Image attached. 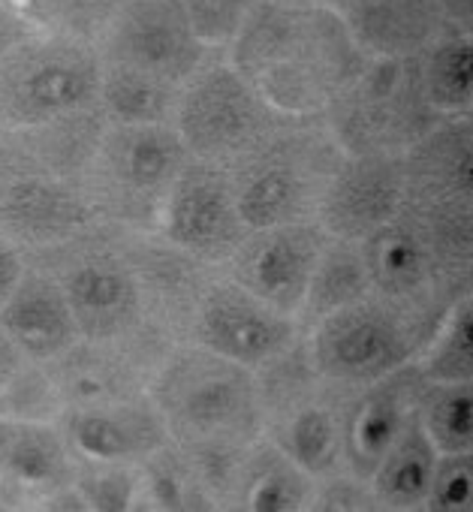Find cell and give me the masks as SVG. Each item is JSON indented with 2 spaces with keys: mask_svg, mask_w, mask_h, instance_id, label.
I'll return each instance as SVG.
<instances>
[{
  "mask_svg": "<svg viewBox=\"0 0 473 512\" xmlns=\"http://www.w3.org/2000/svg\"><path fill=\"white\" fill-rule=\"evenodd\" d=\"M416 419L437 455L473 452V380L425 383Z\"/></svg>",
  "mask_w": 473,
  "mask_h": 512,
  "instance_id": "obj_31",
  "label": "cell"
},
{
  "mask_svg": "<svg viewBox=\"0 0 473 512\" xmlns=\"http://www.w3.org/2000/svg\"><path fill=\"white\" fill-rule=\"evenodd\" d=\"M311 509L317 512H371L377 509L371 485L353 473H329L314 482Z\"/></svg>",
  "mask_w": 473,
  "mask_h": 512,
  "instance_id": "obj_36",
  "label": "cell"
},
{
  "mask_svg": "<svg viewBox=\"0 0 473 512\" xmlns=\"http://www.w3.org/2000/svg\"><path fill=\"white\" fill-rule=\"evenodd\" d=\"M139 503L136 509H214L211 497L178 443H166L136 464Z\"/></svg>",
  "mask_w": 473,
  "mask_h": 512,
  "instance_id": "obj_28",
  "label": "cell"
},
{
  "mask_svg": "<svg viewBox=\"0 0 473 512\" xmlns=\"http://www.w3.org/2000/svg\"><path fill=\"white\" fill-rule=\"evenodd\" d=\"M434 464H437V449L425 437L419 419H413L368 476L377 509H389V512L422 509Z\"/></svg>",
  "mask_w": 473,
  "mask_h": 512,
  "instance_id": "obj_25",
  "label": "cell"
},
{
  "mask_svg": "<svg viewBox=\"0 0 473 512\" xmlns=\"http://www.w3.org/2000/svg\"><path fill=\"white\" fill-rule=\"evenodd\" d=\"M0 329L28 362H52L82 338L58 281L34 260L0 308Z\"/></svg>",
  "mask_w": 473,
  "mask_h": 512,
  "instance_id": "obj_22",
  "label": "cell"
},
{
  "mask_svg": "<svg viewBox=\"0 0 473 512\" xmlns=\"http://www.w3.org/2000/svg\"><path fill=\"white\" fill-rule=\"evenodd\" d=\"M404 205L452 226H473V130L440 118L404 151Z\"/></svg>",
  "mask_w": 473,
  "mask_h": 512,
  "instance_id": "obj_18",
  "label": "cell"
},
{
  "mask_svg": "<svg viewBox=\"0 0 473 512\" xmlns=\"http://www.w3.org/2000/svg\"><path fill=\"white\" fill-rule=\"evenodd\" d=\"M58 425L79 458L139 464L160 446H166L169 428L151 395L70 407L58 416Z\"/></svg>",
  "mask_w": 473,
  "mask_h": 512,
  "instance_id": "obj_21",
  "label": "cell"
},
{
  "mask_svg": "<svg viewBox=\"0 0 473 512\" xmlns=\"http://www.w3.org/2000/svg\"><path fill=\"white\" fill-rule=\"evenodd\" d=\"M28 28H31V25H28L19 13H13L10 7L0 4V58H4V55L13 49V43H16Z\"/></svg>",
  "mask_w": 473,
  "mask_h": 512,
  "instance_id": "obj_39",
  "label": "cell"
},
{
  "mask_svg": "<svg viewBox=\"0 0 473 512\" xmlns=\"http://www.w3.org/2000/svg\"><path fill=\"white\" fill-rule=\"evenodd\" d=\"M314 476L287 458L272 440H254L235 470L226 509L248 512H302L311 509Z\"/></svg>",
  "mask_w": 473,
  "mask_h": 512,
  "instance_id": "obj_24",
  "label": "cell"
},
{
  "mask_svg": "<svg viewBox=\"0 0 473 512\" xmlns=\"http://www.w3.org/2000/svg\"><path fill=\"white\" fill-rule=\"evenodd\" d=\"M226 49L229 64L278 115L290 118L323 115L368 61L341 13L317 0H260Z\"/></svg>",
  "mask_w": 473,
  "mask_h": 512,
  "instance_id": "obj_1",
  "label": "cell"
},
{
  "mask_svg": "<svg viewBox=\"0 0 473 512\" xmlns=\"http://www.w3.org/2000/svg\"><path fill=\"white\" fill-rule=\"evenodd\" d=\"M121 0H37V28L97 43Z\"/></svg>",
  "mask_w": 473,
  "mask_h": 512,
  "instance_id": "obj_33",
  "label": "cell"
},
{
  "mask_svg": "<svg viewBox=\"0 0 473 512\" xmlns=\"http://www.w3.org/2000/svg\"><path fill=\"white\" fill-rule=\"evenodd\" d=\"M473 506V452L437 455L425 512H470Z\"/></svg>",
  "mask_w": 473,
  "mask_h": 512,
  "instance_id": "obj_34",
  "label": "cell"
},
{
  "mask_svg": "<svg viewBox=\"0 0 473 512\" xmlns=\"http://www.w3.org/2000/svg\"><path fill=\"white\" fill-rule=\"evenodd\" d=\"M94 46L103 70L169 88H181L208 58V46L196 37L181 0H121Z\"/></svg>",
  "mask_w": 473,
  "mask_h": 512,
  "instance_id": "obj_13",
  "label": "cell"
},
{
  "mask_svg": "<svg viewBox=\"0 0 473 512\" xmlns=\"http://www.w3.org/2000/svg\"><path fill=\"white\" fill-rule=\"evenodd\" d=\"M91 223L82 172L40 130L0 133V235L37 253Z\"/></svg>",
  "mask_w": 473,
  "mask_h": 512,
  "instance_id": "obj_6",
  "label": "cell"
},
{
  "mask_svg": "<svg viewBox=\"0 0 473 512\" xmlns=\"http://www.w3.org/2000/svg\"><path fill=\"white\" fill-rule=\"evenodd\" d=\"M76 452L55 419L0 413V506L76 509Z\"/></svg>",
  "mask_w": 473,
  "mask_h": 512,
  "instance_id": "obj_16",
  "label": "cell"
},
{
  "mask_svg": "<svg viewBox=\"0 0 473 512\" xmlns=\"http://www.w3.org/2000/svg\"><path fill=\"white\" fill-rule=\"evenodd\" d=\"M365 58H410L440 34L437 0H344L338 10Z\"/></svg>",
  "mask_w": 473,
  "mask_h": 512,
  "instance_id": "obj_23",
  "label": "cell"
},
{
  "mask_svg": "<svg viewBox=\"0 0 473 512\" xmlns=\"http://www.w3.org/2000/svg\"><path fill=\"white\" fill-rule=\"evenodd\" d=\"M25 256L58 281L82 338H124L148 326L124 226L94 220L76 235Z\"/></svg>",
  "mask_w": 473,
  "mask_h": 512,
  "instance_id": "obj_7",
  "label": "cell"
},
{
  "mask_svg": "<svg viewBox=\"0 0 473 512\" xmlns=\"http://www.w3.org/2000/svg\"><path fill=\"white\" fill-rule=\"evenodd\" d=\"M368 290H371V284H368V272H365V263H362L359 241L329 235L326 244H323L320 260H317V269L311 275V284H308L305 302L299 308V317H296L302 335L308 329H314L332 311L362 299Z\"/></svg>",
  "mask_w": 473,
  "mask_h": 512,
  "instance_id": "obj_26",
  "label": "cell"
},
{
  "mask_svg": "<svg viewBox=\"0 0 473 512\" xmlns=\"http://www.w3.org/2000/svg\"><path fill=\"white\" fill-rule=\"evenodd\" d=\"M25 266H28L25 250L16 241H10L7 235H0V308H4L7 299L13 296L19 278L25 275Z\"/></svg>",
  "mask_w": 473,
  "mask_h": 512,
  "instance_id": "obj_37",
  "label": "cell"
},
{
  "mask_svg": "<svg viewBox=\"0 0 473 512\" xmlns=\"http://www.w3.org/2000/svg\"><path fill=\"white\" fill-rule=\"evenodd\" d=\"M437 323L368 290L362 299L323 317L302 341L311 365L326 380L362 389L416 362Z\"/></svg>",
  "mask_w": 473,
  "mask_h": 512,
  "instance_id": "obj_10",
  "label": "cell"
},
{
  "mask_svg": "<svg viewBox=\"0 0 473 512\" xmlns=\"http://www.w3.org/2000/svg\"><path fill=\"white\" fill-rule=\"evenodd\" d=\"M359 250L371 293L434 323L470 293L473 226H452L401 205L359 241Z\"/></svg>",
  "mask_w": 473,
  "mask_h": 512,
  "instance_id": "obj_3",
  "label": "cell"
},
{
  "mask_svg": "<svg viewBox=\"0 0 473 512\" xmlns=\"http://www.w3.org/2000/svg\"><path fill=\"white\" fill-rule=\"evenodd\" d=\"M326 238L317 220L248 229L217 272L296 320Z\"/></svg>",
  "mask_w": 473,
  "mask_h": 512,
  "instance_id": "obj_17",
  "label": "cell"
},
{
  "mask_svg": "<svg viewBox=\"0 0 473 512\" xmlns=\"http://www.w3.org/2000/svg\"><path fill=\"white\" fill-rule=\"evenodd\" d=\"M470 40L461 31L437 34L419 55L422 94L437 118H467L473 103L470 82Z\"/></svg>",
  "mask_w": 473,
  "mask_h": 512,
  "instance_id": "obj_27",
  "label": "cell"
},
{
  "mask_svg": "<svg viewBox=\"0 0 473 512\" xmlns=\"http://www.w3.org/2000/svg\"><path fill=\"white\" fill-rule=\"evenodd\" d=\"M73 488L79 491L85 509L100 512H130L139 503V476L136 464L91 461L76 455Z\"/></svg>",
  "mask_w": 473,
  "mask_h": 512,
  "instance_id": "obj_32",
  "label": "cell"
},
{
  "mask_svg": "<svg viewBox=\"0 0 473 512\" xmlns=\"http://www.w3.org/2000/svg\"><path fill=\"white\" fill-rule=\"evenodd\" d=\"M187 160L190 154L172 124L106 121L82 172L94 220L157 229L163 202Z\"/></svg>",
  "mask_w": 473,
  "mask_h": 512,
  "instance_id": "obj_5",
  "label": "cell"
},
{
  "mask_svg": "<svg viewBox=\"0 0 473 512\" xmlns=\"http://www.w3.org/2000/svg\"><path fill=\"white\" fill-rule=\"evenodd\" d=\"M4 130H7V127H4V124H0V133H4Z\"/></svg>",
  "mask_w": 473,
  "mask_h": 512,
  "instance_id": "obj_41",
  "label": "cell"
},
{
  "mask_svg": "<svg viewBox=\"0 0 473 512\" xmlns=\"http://www.w3.org/2000/svg\"><path fill=\"white\" fill-rule=\"evenodd\" d=\"M260 0H181L196 37L211 49L229 46Z\"/></svg>",
  "mask_w": 473,
  "mask_h": 512,
  "instance_id": "obj_35",
  "label": "cell"
},
{
  "mask_svg": "<svg viewBox=\"0 0 473 512\" xmlns=\"http://www.w3.org/2000/svg\"><path fill=\"white\" fill-rule=\"evenodd\" d=\"M28 359L22 356V350L10 341V335L0 329V398L7 395V389L16 383V377L25 371Z\"/></svg>",
  "mask_w": 473,
  "mask_h": 512,
  "instance_id": "obj_38",
  "label": "cell"
},
{
  "mask_svg": "<svg viewBox=\"0 0 473 512\" xmlns=\"http://www.w3.org/2000/svg\"><path fill=\"white\" fill-rule=\"evenodd\" d=\"M148 395L181 449H242L263 437L257 371L193 341H181L163 356Z\"/></svg>",
  "mask_w": 473,
  "mask_h": 512,
  "instance_id": "obj_2",
  "label": "cell"
},
{
  "mask_svg": "<svg viewBox=\"0 0 473 512\" xmlns=\"http://www.w3.org/2000/svg\"><path fill=\"white\" fill-rule=\"evenodd\" d=\"M344 148L326 127L323 115L290 118L239 163L226 166L235 205L248 229L317 220L320 199Z\"/></svg>",
  "mask_w": 473,
  "mask_h": 512,
  "instance_id": "obj_4",
  "label": "cell"
},
{
  "mask_svg": "<svg viewBox=\"0 0 473 512\" xmlns=\"http://www.w3.org/2000/svg\"><path fill=\"white\" fill-rule=\"evenodd\" d=\"M97 46L61 31L28 28L0 58V124L34 130L97 106Z\"/></svg>",
  "mask_w": 473,
  "mask_h": 512,
  "instance_id": "obj_8",
  "label": "cell"
},
{
  "mask_svg": "<svg viewBox=\"0 0 473 512\" xmlns=\"http://www.w3.org/2000/svg\"><path fill=\"white\" fill-rule=\"evenodd\" d=\"M275 4H314V0H275Z\"/></svg>",
  "mask_w": 473,
  "mask_h": 512,
  "instance_id": "obj_40",
  "label": "cell"
},
{
  "mask_svg": "<svg viewBox=\"0 0 473 512\" xmlns=\"http://www.w3.org/2000/svg\"><path fill=\"white\" fill-rule=\"evenodd\" d=\"M404 205V154H344L317 208V223L332 238L362 241Z\"/></svg>",
  "mask_w": 473,
  "mask_h": 512,
  "instance_id": "obj_19",
  "label": "cell"
},
{
  "mask_svg": "<svg viewBox=\"0 0 473 512\" xmlns=\"http://www.w3.org/2000/svg\"><path fill=\"white\" fill-rule=\"evenodd\" d=\"M263 437L314 479L341 470L344 416L353 389L326 380L308 359L305 341L257 371Z\"/></svg>",
  "mask_w": 473,
  "mask_h": 512,
  "instance_id": "obj_9",
  "label": "cell"
},
{
  "mask_svg": "<svg viewBox=\"0 0 473 512\" xmlns=\"http://www.w3.org/2000/svg\"><path fill=\"white\" fill-rule=\"evenodd\" d=\"M260 91L226 61H202L178 88L172 127L190 157L232 166L281 124Z\"/></svg>",
  "mask_w": 473,
  "mask_h": 512,
  "instance_id": "obj_12",
  "label": "cell"
},
{
  "mask_svg": "<svg viewBox=\"0 0 473 512\" xmlns=\"http://www.w3.org/2000/svg\"><path fill=\"white\" fill-rule=\"evenodd\" d=\"M187 341L260 371L293 350L302 341V329L293 317L257 299L223 272H214L196 302Z\"/></svg>",
  "mask_w": 473,
  "mask_h": 512,
  "instance_id": "obj_14",
  "label": "cell"
},
{
  "mask_svg": "<svg viewBox=\"0 0 473 512\" xmlns=\"http://www.w3.org/2000/svg\"><path fill=\"white\" fill-rule=\"evenodd\" d=\"M178 88L100 67L97 106L112 124H172Z\"/></svg>",
  "mask_w": 473,
  "mask_h": 512,
  "instance_id": "obj_30",
  "label": "cell"
},
{
  "mask_svg": "<svg viewBox=\"0 0 473 512\" xmlns=\"http://www.w3.org/2000/svg\"><path fill=\"white\" fill-rule=\"evenodd\" d=\"M157 232L193 260L220 269L248 235L226 166L190 157L163 202Z\"/></svg>",
  "mask_w": 473,
  "mask_h": 512,
  "instance_id": "obj_15",
  "label": "cell"
},
{
  "mask_svg": "<svg viewBox=\"0 0 473 512\" xmlns=\"http://www.w3.org/2000/svg\"><path fill=\"white\" fill-rule=\"evenodd\" d=\"M344 154H404L440 118L431 112L416 55L368 58L356 79L323 112Z\"/></svg>",
  "mask_w": 473,
  "mask_h": 512,
  "instance_id": "obj_11",
  "label": "cell"
},
{
  "mask_svg": "<svg viewBox=\"0 0 473 512\" xmlns=\"http://www.w3.org/2000/svg\"><path fill=\"white\" fill-rule=\"evenodd\" d=\"M425 377L416 362L353 389L347 416H344V443H341V470L368 482L386 449L398 434L416 419Z\"/></svg>",
  "mask_w": 473,
  "mask_h": 512,
  "instance_id": "obj_20",
  "label": "cell"
},
{
  "mask_svg": "<svg viewBox=\"0 0 473 512\" xmlns=\"http://www.w3.org/2000/svg\"><path fill=\"white\" fill-rule=\"evenodd\" d=\"M416 368L428 383L473 380V296L464 293L449 305L416 356Z\"/></svg>",
  "mask_w": 473,
  "mask_h": 512,
  "instance_id": "obj_29",
  "label": "cell"
}]
</instances>
